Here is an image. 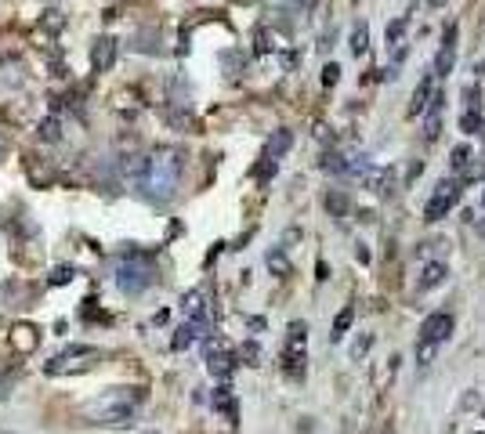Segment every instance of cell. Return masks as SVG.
<instances>
[{"mask_svg":"<svg viewBox=\"0 0 485 434\" xmlns=\"http://www.w3.org/2000/svg\"><path fill=\"white\" fill-rule=\"evenodd\" d=\"M337 80H340V66H334V62H329V66L323 69V84H326V87H334Z\"/></svg>","mask_w":485,"mask_h":434,"instance_id":"cell-30","label":"cell"},{"mask_svg":"<svg viewBox=\"0 0 485 434\" xmlns=\"http://www.w3.org/2000/svg\"><path fill=\"white\" fill-rule=\"evenodd\" d=\"M369 344H373V337H362L359 344H355V348H351V355H355V359H362V355L369 351Z\"/></svg>","mask_w":485,"mask_h":434,"instance_id":"cell-31","label":"cell"},{"mask_svg":"<svg viewBox=\"0 0 485 434\" xmlns=\"http://www.w3.org/2000/svg\"><path fill=\"white\" fill-rule=\"evenodd\" d=\"M435 355H438V344L416 340V362H420V366H431V362H435Z\"/></svg>","mask_w":485,"mask_h":434,"instance_id":"cell-21","label":"cell"},{"mask_svg":"<svg viewBox=\"0 0 485 434\" xmlns=\"http://www.w3.org/2000/svg\"><path fill=\"white\" fill-rule=\"evenodd\" d=\"M239 362H247V366H261V344L258 340H247L239 348Z\"/></svg>","mask_w":485,"mask_h":434,"instance_id":"cell-19","label":"cell"},{"mask_svg":"<svg viewBox=\"0 0 485 434\" xmlns=\"http://www.w3.org/2000/svg\"><path fill=\"white\" fill-rule=\"evenodd\" d=\"M366 47H369V25L359 22V25L351 29V55H355V58L366 55Z\"/></svg>","mask_w":485,"mask_h":434,"instance_id":"cell-15","label":"cell"},{"mask_svg":"<svg viewBox=\"0 0 485 434\" xmlns=\"http://www.w3.org/2000/svg\"><path fill=\"white\" fill-rule=\"evenodd\" d=\"M258 55H268V33L258 29Z\"/></svg>","mask_w":485,"mask_h":434,"instance_id":"cell-32","label":"cell"},{"mask_svg":"<svg viewBox=\"0 0 485 434\" xmlns=\"http://www.w3.org/2000/svg\"><path fill=\"white\" fill-rule=\"evenodd\" d=\"M73 279H76V268H73V264H58L55 272H51L47 283H51V286H66V283H73Z\"/></svg>","mask_w":485,"mask_h":434,"instance_id":"cell-22","label":"cell"},{"mask_svg":"<svg viewBox=\"0 0 485 434\" xmlns=\"http://www.w3.org/2000/svg\"><path fill=\"white\" fill-rule=\"evenodd\" d=\"M478 127H482V109H467L464 116H460V131L464 134H475Z\"/></svg>","mask_w":485,"mask_h":434,"instance_id":"cell-25","label":"cell"},{"mask_svg":"<svg viewBox=\"0 0 485 434\" xmlns=\"http://www.w3.org/2000/svg\"><path fill=\"white\" fill-rule=\"evenodd\" d=\"M196 337H199V333H196L192 326H182V329L174 333V340H171V348H174V351H185V348H188V344H192Z\"/></svg>","mask_w":485,"mask_h":434,"instance_id":"cell-23","label":"cell"},{"mask_svg":"<svg viewBox=\"0 0 485 434\" xmlns=\"http://www.w3.org/2000/svg\"><path fill=\"white\" fill-rule=\"evenodd\" d=\"M453 62H456V47H442L438 58H435V73L438 76H449L453 73Z\"/></svg>","mask_w":485,"mask_h":434,"instance_id":"cell-17","label":"cell"},{"mask_svg":"<svg viewBox=\"0 0 485 434\" xmlns=\"http://www.w3.org/2000/svg\"><path fill=\"white\" fill-rule=\"evenodd\" d=\"M304 340H308V326L304 322H290V348H304Z\"/></svg>","mask_w":485,"mask_h":434,"instance_id":"cell-28","label":"cell"},{"mask_svg":"<svg viewBox=\"0 0 485 434\" xmlns=\"http://www.w3.org/2000/svg\"><path fill=\"white\" fill-rule=\"evenodd\" d=\"M214 409H218V413H225L228 420H236V398H232V387H218V391H214Z\"/></svg>","mask_w":485,"mask_h":434,"instance_id":"cell-12","label":"cell"},{"mask_svg":"<svg viewBox=\"0 0 485 434\" xmlns=\"http://www.w3.org/2000/svg\"><path fill=\"white\" fill-rule=\"evenodd\" d=\"M478 131H482V142H485V123H482V127H478Z\"/></svg>","mask_w":485,"mask_h":434,"instance_id":"cell-35","label":"cell"},{"mask_svg":"<svg viewBox=\"0 0 485 434\" xmlns=\"http://www.w3.org/2000/svg\"><path fill=\"white\" fill-rule=\"evenodd\" d=\"M177 181H182V156L174 149H156L145 159V174L138 188L149 203H171L177 192Z\"/></svg>","mask_w":485,"mask_h":434,"instance_id":"cell-1","label":"cell"},{"mask_svg":"<svg viewBox=\"0 0 485 434\" xmlns=\"http://www.w3.org/2000/svg\"><path fill=\"white\" fill-rule=\"evenodd\" d=\"M15 348H18V351L36 348V329H33V326H15Z\"/></svg>","mask_w":485,"mask_h":434,"instance_id":"cell-20","label":"cell"},{"mask_svg":"<svg viewBox=\"0 0 485 434\" xmlns=\"http://www.w3.org/2000/svg\"><path fill=\"white\" fill-rule=\"evenodd\" d=\"M427 4H431V8H442V4H445V0H427Z\"/></svg>","mask_w":485,"mask_h":434,"instance_id":"cell-33","label":"cell"},{"mask_svg":"<svg viewBox=\"0 0 485 434\" xmlns=\"http://www.w3.org/2000/svg\"><path fill=\"white\" fill-rule=\"evenodd\" d=\"M460 192H464V188H460V181H456V177H449V181H438V185H435V196H431L427 207H424V221H431V225L442 221V217L456 207Z\"/></svg>","mask_w":485,"mask_h":434,"instance_id":"cell-4","label":"cell"},{"mask_svg":"<svg viewBox=\"0 0 485 434\" xmlns=\"http://www.w3.org/2000/svg\"><path fill=\"white\" fill-rule=\"evenodd\" d=\"M445 275H449V268H445L442 261H427V264H424V272H420V279H416V290H420V293L435 290V286H442V283H445Z\"/></svg>","mask_w":485,"mask_h":434,"instance_id":"cell-8","label":"cell"},{"mask_svg":"<svg viewBox=\"0 0 485 434\" xmlns=\"http://www.w3.org/2000/svg\"><path fill=\"white\" fill-rule=\"evenodd\" d=\"M275 4H301V0H275Z\"/></svg>","mask_w":485,"mask_h":434,"instance_id":"cell-34","label":"cell"},{"mask_svg":"<svg viewBox=\"0 0 485 434\" xmlns=\"http://www.w3.org/2000/svg\"><path fill=\"white\" fill-rule=\"evenodd\" d=\"M326 210L334 214V217H344V214H348V199H344L340 192H329L326 196Z\"/></svg>","mask_w":485,"mask_h":434,"instance_id":"cell-27","label":"cell"},{"mask_svg":"<svg viewBox=\"0 0 485 434\" xmlns=\"http://www.w3.org/2000/svg\"><path fill=\"white\" fill-rule=\"evenodd\" d=\"M142 398H145L142 387H109L105 394H98V398L87 405V416H91V424L127 427V424L134 420Z\"/></svg>","mask_w":485,"mask_h":434,"instance_id":"cell-2","label":"cell"},{"mask_svg":"<svg viewBox=\"0 0 485 434\" xmlns=\"http://www.w3.org/2000/svg\"><path fill=\"white\" fill-rule=\"evenodd\" d=\"M112 283H116V290L138 297V293H145L152 283H156V272H152V264L145 257H123L116 268H112Z\"/></svg>","mask_w":485,"mask_h":434,"instance_id":"cell-3","label":"cell"},{"mask_svg":"<svg viewBox=\"0 0 485 434\" xmlns=\"http://www.w3.org/2000/svg\"><path fill=\"white\" fill-rule=\"evenodd\" d=\"M351 322H355V308H340V311H337V318H334V333H329V337L340 340V337L351 329Z\"/></svg>","mask_w":485,"mask_h":434,"instance_id":"cell-16","label":"cell"},{"mask_svg":"<svg viewBox=\"0 0 485 434\" xmlns=\"http://www.w3.org/2000/svg\"><path fill=\"white\" fill-rule=\"evenodd\" d=\"M406 29H410V15H399L395 22H388V29H384V40H388L391 47H395V44H402Z\"/></svg>","mask_w":485,"mask_h":434,"instance_id":"cell-14","label":"cell"},{"mask_svg":"<svg viewBox=\"0 0 485 434\" xmlns=\"http://www.w3.org/2000/svg\"><path fill=\"white\" fill-rule=\"evenodd\" d=\"M427 98H431V80H420L416 91H413V101H410V116H424Z\"/></svg>","mask_w":485,"mask_h":434,"instance_id":"cell-13","label":"cell"},{"mask_svg":"<svg viewBox=\"0 0 485 434\" xmlns=\"http://www.w3.org/2000/svg\"><path fill=\"white\" fill-rule=\"evenodd\" d=\"M323 170H334V174H344V170H348V163H344V156H337V152H329V156L323 159Z\"/></svg>","mask_w":485,"mask_h":434,"instance_id":"cell-29","label":"cell"},{"mask_svg":"<svg viewBox=\"0 0 485 434\" xmlns=\"http://www.w3.org/2000/svg\"><path fill=\"white\" fill-rule=\"evenodd\" d=\"M290 145H293V134L290 131H275L272 134V142H268V149H264V159H272V163H279L290 152Z\"/></svg>","mask_w":485,"mask_h":434,"instance_id":"cell-11","label":"cell"},{"mask_svg":"<svg viewBox=\"0 0 485 434\" xmlns=\"http://www.w3.org/2000/svg\"><path fill=\"white\" fill-rule=\"evenodd\" d=\"M449 163H453V170H456V174L467 170V163H471V149H467V145H456V149L449 152Z\"/></svg>","mask_w":485,"mask_h":434,"instance_id":"cell-24","label":"cell"},{"mask_svg":"<svg viewBox=\"0 0 485 434\" xmlns=\"http://www.w3.org/2000/svg\"><path fill=\"white\" fill-rule=\"evenodd\" d=\"M442 109H445V94L442 91H431L427 98V109H424V116H427V138H438V127H442Z\"/></svg>","mask_w":485,"mask_h":434,"instance_id":"cell-9","label":"cell"},{"mask_svg":"<svg viewBox=\"0 0 485 434\" xmlns=\"http://www.w3.org/2000/svg\"><path fill=\"white\" fill-rule=\"evenodd\" d=\"M449 333H453V315H449V311L427 315L424 326H420V340H431V344H442Z\"/></svg>","mask_w":485,"mask_h":434,"instance_id":"cell-6","label":"cell"},{"mask_svg":"<svg viewBox=\"0 0 485 434\" xmlns=\"http://www.w3.org/2000/svg\"><path fill=\"white\" fill-rule=\"evenodd\" d=\"M207 369L214 376H221V380H228L236 373V359L228 351H210V359H207Z\"/></svg>","mask_w":485,"mask_h":434,"instance_id":"cell-10","label":"cell"},{"mask_svg":"<svg viewBox=\"0 0 485 434\" xmlns=\"http://www.w3.org/2000/svg\"><path fill=\"white\" fill-rule=\"evenodd\" d=\"M40 138H44V142H58V138H62V120L47 116V120L40 123Z\"/></svg>","mask_w":485,"mask_h":434,"instance_id":"cell-26","label":"cell"},{"mask_svg":"<svg viewBox=\"0 0 485 434\" xmlns=\"http://www.w3.org/2000/svg\"><path fill=\"white\" fill-rule=\"evenodd\" d=\"M359 181L369 188V192H377V196H388L391 188H395V174L391 170H384V167H373V163H369V167L359 174Z\"/></svg>","mask_w":485,"mask_h":434,"instance_id":"cell-7","label":"cell"},{"mask_svg":"<svg viewBox=\"0 0 485 434\" xmlns=\"http://www.w3.org/2000/svg\"><path fill=\"white\" fill-rule=\"evenodd\" d=\"M268 268H272V275H290V261H286V253L283 250H268Z\"/></svg>","mask_w":485,"mask_h":434,"instance_id":"cell-18","label":"cell"},{"mask_svg":"<svg viewBox=\"0 0 485 434\" xmlns=\"http://www.w3.org/2000/svg\"><path fill=\"white\" fill-rule=\"evenodd\" d=\"M116 55H120L116 36H98L95 47H91V69L95 73H109L112 66H116Z\"/></svg>","mask_w":485,"mask_h":434,"instance_id":"cell-5","label":"cell"}]
</instances>
